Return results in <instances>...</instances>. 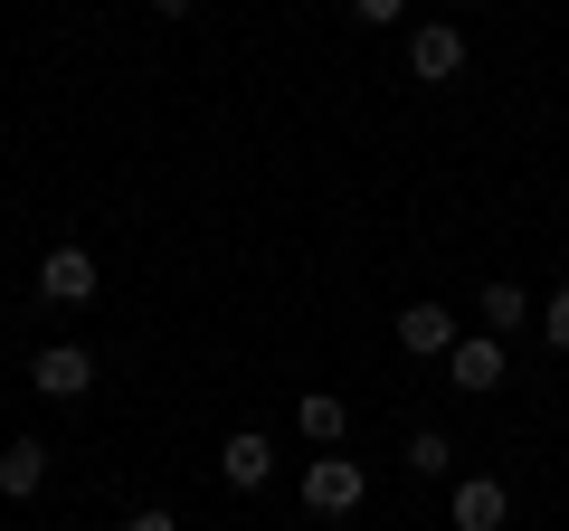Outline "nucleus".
<instances>
[{
	"label": "nucleus",
	"mask_w": 569,
	"mask_h": 531,
	"mask_svg": "<svg viewBox=\"0 0 569 531\" xmlns=\"http://www.w3.org/2000/svg\"><path fill=\"white\" fill-rule=\"evenodd\" d=\"M361 493H370V474L351 465L342 447H323V455H313V465H305V503L323 512V522H342V512H361Z\"/></svg>",
	"instance_id": "nucleus-1"
},
{
	"label": "nucleus",
	"mask_w": 569,
	"mask_h": 531,
	"mask_svg": "<svg viewBox=\"0 0 569 531\" xmlns=\"http://www.w3.org/2000/svg\"><path fill=\"white\" fill-rule=\"evenodd\" d=\"M408 77H418V86L466 77V29H456V20H418V29H408Z\"/></svg>",
	"instance_id": "nucleus-2"
},
{
	"label": "nucleus",
	"mask_w": 569,
	"mask_h": 531,
	"mask_svg": "<svg viewBox=\"0 0 569 531\" xmlns=\"http://www.w3.org/2000/svg\"><path fill=\"white\" fill-rule=\"evenodd\" d=\"M29 389H39V399H86V389H96V351L48 342L39 361H29Z\"/></svg>",
	"instance_id": "nucleus-3"
},
{
	"label": "nucleus",
	"mask_w": 569,
	"mask_h": 531,
	"mask_svg": "<svg viewBox=\"0 0 569 531\" xmlns=\"http://www.w3.org/2000/svg\"><path fill=\"white\" fill-rule=\"evenodd\" d=\"M39 294L48 304H96V257H86V247H48L39 257Z\"/></svg>",
	"instance_id": "nucleus-4"
},
{
	"label": "nucleus",
	"mask_w": 569,
	"mask_h": 531,
	"mask_svg": "<svg viewBox=\"0 0 569 531\" xmlns=\"http://www.w3.org/2000/svg\"><path fill=\"white\" fill-rule=\"evenodd\" d=\"M447 380L475 389V399H485V389H503V332H466V342L447 351Z\"/></svg>",
	"instance_id": "nucleus-5"
},
{
	"label": "nucleus",
	"mask_w": 569,
	"mask_h": 531,
	"mask_svg": "<svg viewBox=\"0 0 569 531\" xmlns=\"http://www.w3.org/2000/svg\"><path fill=\"white\" fill-rule=\"evenodd\" d=\"M456 342H466V332H456L447 304H399V351H418V361H447Z\"/></svg>",
	"instance_id": "nucleus-6"
},
{
	"label": "nucleus",
	"mask_w": 569,
	"mask_h": 531,
	"mask_svg": "<svg viewBox=\"0 0 569 531\" xmlns=\"http://www.w3.org/2000/svg\"><path fill=\"white\" fill-rule=\"evenodd\" d=\"M447 512H456V531H503L512 522V493L493 484V474H466V484L447 493Z\"/></svg>",
	"instance_id": "nucleus-7"
},
{
	"label": "nucleus",
	"mask_w": 569,
	"mask_h": 531,
	"mask_svg": "<svg viewBox=\"0 0 569 531\" xmlns=\"http://www.w3.org/2000/svg\"><path fill=\"white\" fill-rule=\"evenodd\" d=\"M219 474H228V484H238V493H257L266 474H276V447H266L257 428H238V437H228V447H219Z\"/></svg>",
	"instance_id": "nucleus-8"
},
{
	"label": "nucleus",
	"mask_w": 569,
	"mask_h": 531,
	"mask_svg": "<svg viewBox=\"0 0 569 531\" xmlns=\"http://www.w3.org/2000/svg\"><path fill=\"white\" fill-rule=\"evenodd\" d=\"M39 484H48V447H39V437H20V447H0V493H10V503H29Z\"/></svg>",
	"instance_id": "nucleus-9"
},
{
	"label": "nucleus",
	"mask_w": 569,
	"mask_h": 531,
	"mask_svg": "<svg viewBox=\"0 0 569 531\" xmlns=\"http://www.w3.org/2000/svg\"><path fill=\"white\" fill-rule=\"evenodd\" d=\"M295 428H305V437H313V455H323V447H342V437H351V409L332 399V389H313L305 409H295Z\"/></svg>",
	"instance_id": "nucleus-10"
},
{
	"label": "nucleus",
	"mask_w": 569,
	"mask_h": 531,
	"mask_svg": "<svg viewBox=\"0 0 569 531\" xmlns=\"http://www.w3.org/2000/svg\"><path fill=\"white\" fill-rule=\"evenodd\" d=\"M475 313H485V332H522L531 323V294L522 285H485V294H475Z\"/></svg>",
	"instance_id": "nucleus-11"
},
{
	"label": "nucleus",
	"mask_w": 569,
	"mask_h": 531,
	"mask_svg": "<svg viewBox=\"0 0 569 531\" xmlns=\"http://www.w3.org/2000/svg\"><path fill=\"white\" fill-rule=\"evenodd\" d=\"M408 474H456V447L437 428H418V437H408Z\"/></svg>",
	"instance_id": "nucleus-12"
},
{
	"label": "nucleus",
	"mask_w": 569,
	"mask_h": 531,
	"mask_svg": "<svg viewBox=\"0 0 569 531\" xmlns=\"http://www.w3.org/2000/svg\"><path fill=\"white\" fill-rule=\"evenodd\" d=\"M541 323H550V351H569V285H560V294L541 304Z\"/></svg>",
	"instance_id": "nucleus-13"
},
{
	"label": "nucleus",
	"mask_w": 569,
	"mask_h": 531,
	"mask_svg": "<svg viewBox=\"0 0 569 531\" xmlns=\"http://www.w3.org/2000/svg\"><path fill=\"white\" fill-rule=\"evenodd\" d=\"M351 10H361L370 29H399V10H408V0H351Z\"/></svg>",
	"instance_id": "nucleus-14"
},
{
	"label": "nucleus",
	"mask_w": 569,
	"mask_h": 531,
	"mask_svg": "<svg viewBox=\"0 0 569 531\" xmlns=\"http://www.w3.org/2000/svg\"><path fill=\"white\" fill-rule=\"evenodd\" d=\"M123 531H181V522H171V512H133Z\"/></svg>",
	"instance_id": "nucleus-15"
},
{
	"label": "nucleus",
	"mask_w": 569,
	"mask_h": 531,
	"mask_svg": "<svg viewBox=\"0 0 569 531\" xmlns=\"http://www.w3.org/2000/svg\"><path fill=\"white\" fill-rule=\"evenodd\" d=\"M152 10H162V20H190V10H200V0H152Z\"/></svg>",
	"instance_id": "nucleus-16"
}]
</instances>
